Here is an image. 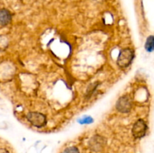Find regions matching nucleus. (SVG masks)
<instances>
[{"label":"nucleus","mask_w":154,"mask_h":153,"mask_svg":"<svg viewBox=\"0 0 154 153\" xmlns=\"http://www.w3.org/2000/svg\"><path fill=\"white\" fill-rule=\"evenodd\" d=\"M135 57L134 51L130 48H126L120 51L117 58V64L120 68H127L131 64Z\"/></svg>","instance_id":"1"},{"label":"nucleus","mask_w":154,"mask_h":153,"mask_svg":"<svg viewBox=\"0 0 154 153\" xmlns=\"http://www.w3.org/2000/svg\"><path fill=\"white\" fill-rule=\"evenodd\" d=\"M26 118L33 126L36 128L45 127L47 124L46 116L39 112H30L26 115Z\"/></svg>","instance_id":"2"},{"label":"nucleus","mask_w":154,"mask_h":153,"mask_svg":"<svg viewBox=\"0 0 154 153\" xmlns=\"http://www.w3.org/2000/svg\"><path fill=\"white\" fill-rule=\"evenodd\" d=\"M132 108V100L128 94H124L118 98L116 103V109L121 113H128Z\"/></svg>","instance_id":"3"},{"label":"nucleus","mask_w":154,"mask_h":153,"mask_svg":"<svg viewBox=\"0 0 154 153\" xmlns=\"http://www.w3.org/2000/svg\"><path fill=\"white\" fill-rule=\"evenodd\" d=\"M147 130V123L142 118H139L138 121H136L132 127V134L135 138H142L145 136Z\"/></svg>","instance_id":"4"},{"label":"nucleus","mask_w":154,"mask_h":153,"mask_svg":"<svg viewBox=\"0 0 154 153\" xmlns=\"http://www.w3.org/2000/svg\"><path fill=\"white\" fill-rule=\"evenodd\" d=\"M105 145V139L99 135H95L89 142L90 148L94 152L101 151Z\"/></svg>","instance_id":"5"},{"label":"nucleus","mask_w":154,"mask_h":153,"mask_svg":"<svg viewBox=\"0 0 154 153\" xmlns=\"http://www.w3.org/2000/svg\"><path fill=\"white\" fill-rule=\"evenodd\" d=\"M12 16L7 9H0V26H6L11 21Z\"/></svg>","instance_id":"6"},{"label":"nucleus","mask_w":154,"mask_h":153,"mask_svg":"<svg viewBox=\"0 0 154 153\" xmlns=\"http://www.w3.org/2000/svg\"><path fill=\"white\" fill-rule=\"evenodd\" d=\"M144 48L146 51L148 52H152L154 51V36L150 35L147 37L146 40L145 44H144Z\"/></svg>","instance_id":"7"},{"label":"nucleus","mask_w":154,"mask_h":153,"mask_svg":"<svg viewBox=\"0 0 154 153\" xmlns=\"http://www.w3.org/2000/svg\"><path fill=\"white\" fill-rule=\"evenodd\" d=\"M78 122L81 124H90L93 122V118L90 116H84L78 118Z\"/></svg>","instance_id":"8"},{"label":"nucleus","mask_w":154,"mask_h":153,"mask_svg":"<svg viewBox=\"0 0 154 153\" xmlns=\"http://www.w3.org/2000/svg\"><path fill=\"white\" fill-rule=\"evenodd\" d=\"M99 86V83L98 82H94V83L91 84L90 86H89L88 88H87V96H90L92 94H93V92L96 89L97 86Z\"/></svg>","instance_id":"9"},{"label":"nucleus","mask_w":154,"mask_h":153,"mask_svg":"<svg viewBox=\"0 0 154 153\" xmlns=\"http://www.w3.org/2000/svg\"><path fill=\"white\" fill-rule=\"evenodd\" d=\"M63 153H79V151H78V149L76 147L72 146L66 148Z\"/></svg>","instance_id":"10"},{"label":"nucleus","mask_w":154,"mask_h":153,"mask_svg":"<svg viewBox=\"0 0 154 153\" xmlns=\"http://www.w3.org/2000/svg\"><path fill=\"white\" fill-rule=\"evenodd\" d=\"M0 153H9L8 150L5 148H0Z\"/></svg>","instance_id":"11"}]
</instances>
